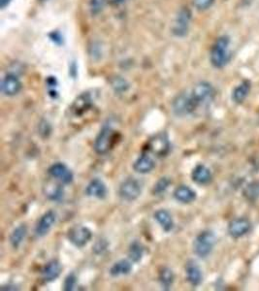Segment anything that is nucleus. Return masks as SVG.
<instances>
[{"label":"nucleus","mask_w":259,"mask_h":291,"mask_svg":"<svg viewBox=\"0 0 259 291\" xmlns=\"http://www.w3.org/2000/svg\"><path fill=\"white\" fill-rule=\"evenodd\" d=\"M229 46L230 39L227 36H221L215 40L210 53V61L215 68H224L230 62Z\"/></svg>","instance_id":"1"},{"label":"nucleus","mask_w":259,"mask_h":291,"mask_svg":"<svg viewBox=\"0 0 259 291\" xmlns=\"http://www.w3.org/2000/svg\"><path fill=\"white\" fill-rule=\"evenodd\" d=\"M216 243L214 232L206 230L201 232L193 242V251L198 257L206 258L210 256Z\"/></svg>","instance_id":"2"},{"label":"nucleus","mask_w":259,"mask_h":291,"mask_svg":"<svg viewBox=\"0 0 259 291\" xmlns=\"http://www.w3.org/2000/svg\"><path fill=\"white\" fill-rule=\"evenodd\" d=\"M116 132L110 124H104L94 141V150L100 156L107 153L112 149L115 142Z\"/></svg>","instance_id":"3"},{"label":"nucleus","mask_w":259,"mask_h":291,"mask_svg":"<svg viewBox=\"0 0 259 291\" xmlns=\"http://www.w3.org/2000/svg\"><path fill=\"white\" fill-rule=\"evenodd\" d=\"M172 109L174 114L178 117H186L194 113L197 106L191 92H182L178 94L172 103Z\"/></svg>","instance_id":"4"},{"label":"nucleus","mask_w":259,"mask_h":291,"mask_svg":"<svg viewBox=\"0 0 259 291\" xmlns=\"http://www.w3.org/2000/svg\"><path fill=\"white\" fill-rule=\"evenodd\" d=\"M141 193H142V185L134 178L126 179L121 184L118 188L119 197L127 202H133L140 197Z\"/></svg>","instance_id":"5"},{"label":"nucleus","mask_w":259,"mask_h":291,"mask_svg":"<svg viewBox=\"0 0 259 291\" xmlns=\"http://www.w3.org/2000/svg\"><path fill=\"white\" fill-rule=\"evenodd\" d=\"M192 98L196 104L197 108L209 105L214 97V89L213 86L207 82H200L191 91Z\"/></svg>","instance_id":"6"},{"label":"nucleus","mask_w":259,"mask_h":291,"mask_svg":"<svg viewBox=\"0 0 259 291\" xmlns=\"http://www.w3.org/2000/svg\"><path fill=\"white\" fill-rule=\"evenodd\" d=\"M191 22V12L188 8H182L178 12L175 21L172 26V32L177 37H184L187 35L189 30Z\"/></svg>","instance_id":"7"},{"label":"nucleus","mask_w":259,"mask_h":291,"mask_svg":"<svg viewBox=\"0 0 259 291\" xmlns=\"http://www.w3.org/2000/svg\"><path fill=\"white\" fill-rule=\"evenodd\" d=\"M92 237V233L88 227L83 225H74L67 232V238L73 246L84 247Z\"/></svg>","instance_id":"8"},{"label":"nucleus","mask_w":259,"mask_h":291,"mask_svg":"<svg viewBox=\"0 0 259 291\" xmlns=\"http://www.w3.org/2000/svg\"><path fill=\"white\" fill-rule=\"evenodd\" d=\"M170 150V142L165 133H160L148 142V150L156 157H165Z\"/></svg>","instance_id":"9"},{"label":"nucleus","mask_w":259,"mask_h":291,"mask_svg":"<svg viewBox=\"0 0 259 291\" xmlns=\"http://www.w3.org/2000/svg\"><path fill=\"white\" fill-rule=\"evenodd\" d=\"M49 174L55 180L59 181L63 185H69L73 182L74 175L71 170L67 167L64 163L57 162L54 163L49 168Z\"/></svg>","instance_id":"10"},{"label":"nucleus","mask_w":259,"mask_h":291,"mask_svg":"<svg viewBox=\"0 0 259 291\" xmlns=\"http://www.w3.org/2000/svg\"><path fill=\"white\" fill-rule=\"evenodd\" d=\"M251 228L250 221L246 218H238L229 222L228 234L234 239L241 238L245 236Z\"/></svg>","instance_id":"11"},{"label":"nucleus","mask_w":259,"mask_h":291,"mask_svg":"<svg viewBox=\"0 0 259 291\" xmlns=\"http://www.w3.org/2000/svg\"><path fill=\"white\" fill-rule=\"evenodd\" d=\"M22 89V83L15 74H7L1 83V91L6 96H15Z\"/></svg>","instance_id":"12"},{"label":"nucleus","mask_w":259,"mask_h":291,"mask_svg":"<svg viewBox=\"0 0 259 291\" xmlns=\"http://www.w3.org/2000/svg\"><path fill=\"white\" fill-rule=\"evenodd\" d=\"M91 106H92V99H91L90 93L88 92L82 93L81 95L77 97V99L72 104L71 108H70L72 115L80 118L85 113H87Z\"/></svg>","instance_id":"13"},{"label":"nucleus","mask_w":259,"mask_h":291,"mask_svg":"<svg viewBox=\"0 0 259 291\" xmlns=\"http://www.w3.org/2000/svg\"><path fill=\"white\" fill-rule=\"evenodd\" d=\"M55 221H56V214L54 211H49L44 214L36 225V235L38 237L46 236L54 226Z\"/></svg>","instance_id":"14"},{"label":"nucleus","mask_w":259,"mask_h":291,"mask_svg":"<svg viewBox=\"0 0 259 291\" xmlns=\"http://www.w3.org/2000/svg\"><path fill=\"white\" fill-rule=\"evenodd\" d=\"M107 186L97 178L91 180L86 188V194L88 196L97 199H104L107 196Z\"/></svg>","instance_id":"15"},{"label":"nucleus","mask_w":259,"mask_h":291,"mask_svg":"<svg viewBox=\"0 0 259 291\" xmlns=\"http://www.w3.org/2000/svg\"><path fill=\"white\" fill-rule=\"evenodd\" d=\"M186 274L188 282L192 286H198L203 281V274L194 260H189L186 264Z\"/></svg>","instance_id":"16"},{"label":"nucleus","mask_w":259,"mask_h":291,"mask_svg":"<svg viewBox=\"0 0 259 291\" xmlns=\"http://www.w3.org/2000/svg\"><path fill=\"white\" fill-rule=\"evenodd\" d=\"M63 271V267L57 260H52L48 262L42 269V278L44 282H51L55 281Z\"/></svg>","instance_id":"17"},{"label":"nucleus","mask_w":259,"mask_h":291,"mask_svg":"<svg viewBox=\"0 0 259 291\" xmlns=\"http://www.w3.org/2000/svg\"><path fill=\"white\" fill-rule=\"evenodd\" d=\"M155 167V162L151 156L148 153H143L140 156L133 164V169L135 172L139 174H148L152 172Z\"/></svg>","instance_id":"18"},{"label":"nucleus","mask_w":259,"mask_h":291,"mask_svg":"<svg viewBox=\"0 0 259 291\" xmlns=\"http://www.w3.org/2000/svg\"><path fill=\"white\" fill-rule=\"evenodd\" d=\"M174 197L177 201L183 204H190L196 200V192L188 185H180L175 191Z\"/></svg>","instance_id":"19"},{"label":"nucleus","mask_w":259,"mask_h":291,"mask_svg":"<svg viewBox=\"0 0 259 291\" xmlns=\"http://www.w3.org/2000/svg\"><path fill=\"white\" fill-rule=\"evenodd\" d=\"M212 178L210 169L203 164H198L191 173L192 181L198 185H208L212 181Z\"/></svg>","instance_id":"20"},{"label":"nucleus","mask_w":259,"mask_h":291,"mask_svg":"<svg viewBox=\"0 0 259 291\" xmlns=\"http://www.w3.org/2000/svg\"><path fill=\"white\" fill-rule=\"evenodd\" d=\"M154 220L160 223L161 228L165 232H170L174 228V221L172 219V216L168 211L166 210H158L154 212L153 215Z\"/></svg>","instance_id":"21"},{"label":"nucleus","mask_w":259,"mask_h":291,"mask_svg":"<svg viewBox=\"0 0 259 291\" xmlns=\"http://www.w3.org/2000/svg\"><path fill=\"white\" fill-rule=\"evenodd\" d=\"M250 83L249 81L242 82L239 86L233 89L232 100L237 104H242L250 94Z\"/></svg>","instance_id":"22"},{"label":"nucleus","mask_w":259,"mask_h":291,"mask_svg":"<svg viewBox=\"0 0 259 291\" xmlns=\"http://www.w3.org/2000/svg\"><path fill=\"white\" fill-rule=\"evenodd\" d=\"M27 235V227L26 224H21L18 227L13 230V232L10 235V244L14 248H18L26 239Z\"/></svg>","instance_id":"23"},{"label":"nucleus","mask_w":259,"mask_h":291,"mask_svg":"<svg viewBox=\"0 0 259 291\" xmlns=\"http://www.w3.org/2000/svg\"><path fill=\"white\" fill-rule=\"evenodd\" d=\"M132 270V264L131 261L123 259L116 262L110 269V274L113 277H119V276H125L128 275Z\"/></svg>","instance_id":"24"},{"label":"nucleus","mask_w":259,"mask_h":291,"mask_svg":"<svg viewBox=\"0 0 259 291\" xmlns=\"http://www.w3.org/2000/svg\"><path fill=\"white\" fill-rule=\"evenodd\" d=\"M144 254H145V247L139 241H133L130 244L128 248V257L131 262L134 263L140 262L143 258Z\"/></svg>","instance_id":"25"},{"label":"nucleus","mask_w":259,"mask_h":291,"mask_svg":"<svg viewBox=\"0 0 259 291\" xmlns=\"http://www.w3.org/2000/svg\"><path fill=\"white\" fill-rule=\"evenodd\" d=\"M160 282H161V287L164 290H169L171 286L174 283V280H175V276L173 271L168 268V267H164L162 268L160 272Z\"/></svg>","instance_id":"26"},{"label":"nucleus","mask_w":259,"mask_h":291,"mask_svg":"<svg viewBox=\"0 0 259 291\" xmlns=\"http://www.w3.org/2000/svg\"><path fill=\"white\" fill-rule=\"evenodd\" d=\"M63 184L61 185H52L48 187L46 196L52 201H61L63 198L64 191H63Z\"/></svg>","instance_id":"27"},{"label":"nucleus","mask_w":259,"mask_h":291,"mask_svg":"<svg viewBox=\"0 0 259 291\" xmlns=\"http://www.w3.org/2000/svg\"><path fill=\"white\" fill-rule=\"evenodd\" d=\"M244 196L251 201L259 198V181H255L247 185L244 189Z\"/></svg>","instance_id":"28"},{"label":"nucleus","mask_w":259,"mask_h":291,"mask_svg":"<svg viewBox=\"0 0 259 291\" xmlns=\"http://www.w3.org/2000/svg\"><path fill=\"white\" fill-rule=\"evenodd\" d=\"M171 183L172 182H171L169 178H167V177L161 178L153 187L152 191H153L154 195H161V194L164 193L167 190V188L169 187Z\"/></svg>","instance_id":"29"},{"label":"nucleus","mask_w":259,"mask_h":291,"mask_svg":"<svg viewBox=\"0 0 259 291\" xmlns=\"http://www.w3.org/2000/svg\"><path fill=\"white\" fill-rule=\"evenodd\" d=\"M111 85L116 92H124L129 88V84L127 83V81L122 77H115L112 80Z\"/></svg>","instance_id":"30"},{"label":"nucleus","mask_w":259,"mask_h":291,"mask_svg":"<svg viewBox=\"0 0 259 291\" xmlns=\"http://www.w3.org/2000/svg\"><path fill=\"white\" fill-rule=\"evenodd\" d=\"M106 5V0H90V13L92 15L100 14Z\"/></svg>","instance_id":"31"},{"label":"nucleus","mask_w":259,"mask_h":291,"mask_svg":"<svg viewBox=\"0 0 259 291\" xmlns=\"http://www.w3.org/2000/svg\"><path fill=\"white\" fill-rule=\"evenodd\" d=\"M77 283V277L75 276V274H69L65 280H64V290L65 291H72L74 290V287L76 286Z\"/></svg>","instance_id":"32"},{"label":"nucleus","mask_w":259,"mask_h":291,"mask_svg":"<svg viewBox=\"0 0 259 291\" xmlns=\"http://www.w3.org/2000/svg\"><path fill=\"white\" fill-rule=\"evenodd\" d=\"M38 130H39V134H40L43 138H47V137L50 136V134L52 132V126H51V124H49L48 122L42 121L41 124H39Z\"/></svg>","instance_id":"33"},{"label":"nucleus","mask_w":259,"mask_h":291,"mask_svg":"<svg viewBox=\"0 0 259 291\" xmlns=\"http://www.w3.org/2000/svg\"><path fill=\"white\" fill-rule=\"evenodd\" d=\"M214 0H193V4L195 8L199 11H205L209 9L213 4Z\"/></svg>","instance_id":"34"},{"label":"nucleus","mask_w":259,"mask_h":291,"mask_svg":"<svg viewBox=\"0 0 259 291\" xmlns=\"http://www.w3.org/2000/svg\"><path fill=\"white\" fill-rule=\"evenodd\" d=\"M108 246H109V244H108L107 241L106 240H98L96 243H95V245H94V247H93V251L96 254V255H102L106 249L108 248Z\"/></svg>","instance_id":"35"},{"label":"nucleus","mask_w":259,"mask_h":291,"mask_svg":"<svg viewBox=\"0 0 259 291\" xmlns=\"http://www.w3.org/2000/svg\"><path fill=\"white\" fill-rule=\"evenodd\" d=\"M10 2H11V0H0L1 8L4 9L6 6H8V4H9Z\"/></svg>","instance_id":"36"},{"label":"nucleus","mask_w":259,"mask_h":291,"mask_svg":"<svg viewBox=\"0 0 259 291\" xmlns=\"http://www.w3.org/2000/svg\"><path fill=\"white\" fill-rule=\"evenodd\" d=\"M116 4H121V3H123L125 0H113Z\"/></svg>","instance_id":"37"}]
</instances>
